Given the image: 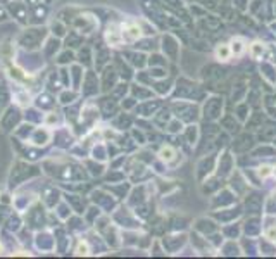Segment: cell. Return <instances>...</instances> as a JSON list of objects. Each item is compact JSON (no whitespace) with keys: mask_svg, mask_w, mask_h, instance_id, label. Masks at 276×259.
Instances as JSON below:
<instances>
[{"mask_svg":"<svg viewBox=\"0 0 276 259\" xmlns=\"http://www.w3.org/2000/svg\"><path fill=\"white\" fill-rule=\"evenodd\" d=\"M48 35H50V32H48L47 24H42V26L28 24V26L23 28V32L14 38V42L21 50H40L45 40L48 38Z\"/></svg>","mask_w":276,"mask_h":259,"instance_id":"obj_1","label":"cell"},{"mask_svg":"<svg viewBox=\"0 0 276 259\" xmlns=\"http://www.w3.org/2000/svg\"><path fill=\"white\" fill-rule=\"evenodd\" d=\"M42 166H36L30 161H17L16 164L12 166L11 169V175H9V185L7 189H19L26 183L28 180H33V178L40 177L42 175Z\"/></svg>","mask_w":276,"mask_h":259,"instance_id":"obj_2","label":"cell"},{"mask_svg":"<svg viewBox=\"0 0 276 259\" xmlns=\"http://www.w3.org/2000/svg\"><path fill=\"white\" fill-rule=\"evenodd\" d=\"M48 211H50V209H47L40 200H36V202H33V204L23 212L24 225H26L28 228H31L33 232L44 230L48 225Z\"/></svg>","mask_w":276,"mask_h":259,"instance_id":"obj_3","label":"cell"},{"mask_svg":"<svg viewBox=\"0 0 276 259\" xmlns=\"http://www.w3.org/2000/svg\"><path fill=\"white\" fill-rule=\"evenodd\" d=\"M23 121H24V111L21 107L14 106V104H11L4 113L0 114V128L5 133H12Z\"/></svg>","mask_w":276,"mask_h":259,"instance_id":"obj_4","label":"cell"},{"mask_svg":"<svg viewBox=\"0 0 276 259\" xmlns=\"http://www.w3.org/2000/svg\"><path fill=\"white\" fill-rule=\"evenodd\" d=\"M97 26H99V19H97L93 14L83 12V9L76 14L75 19H73L71 24H69V28H73V30H76V32H79L85 36L93 33L95 30H97Z\"/></svg>","mask_w":276,"mask_h":259,"instance_id":"obj_5","label":"cell"},{"mask_svg":"<svg viewBox=\"0 0 276 259\" xmlns=\"http://www.w3.org/2000/svg\"><path fill=\"white\" fill-rule=\"evenodd\" d=\"M38 200L45 208L52 211V209L62 200V192L55 187V183H45L42 185V189L38 190Z\"/></svg>","mask_w":276,"mask_h":259,"instance_id":"obj_6","label":"cell"},{"mask_svg":"<svg viewBox=\"0 0 276 259\" xmlns=\"http://www.w3.org/2000/svg\"><path fill=\"white\" fill-rule=\"evenodd\" d=\"M9 12V17L16 21L21 26H28V17H30V5L24 2V0H11L7 5H5Z\"/></svg>","mask_w":276,"mask_h":259,"instance_id":"obj_7","label":"cell"},{"mask_svg":"<svg viewBox=\"0 0 276 259\" xmlns=\"http://www.w3.org/2000/svg\"><path fill=\"white\" fill-rule=\"evenodd\" d=\"M100 92V78L93 69L85 71V78L79 86V94L83 98H93Z\"/></svg>","mask_w":276,"mask_h":259,"instance_id":"obj_8","label":"cell"},{"mask_svg":"<svg viewBox=\"0 0 276 259\" xmlns=\"http://www.w3.org/2000/svg\"><path fill=\"white\" fill-rule=\"evenodd\" d=\"M75 135H73V130L69 126H59V128L54 130V135H52V144L59 150H67L75 146Z\"/></svg>","mask_w":276,"mask_h":259,"instance_id":"obj_9","label":"cell"},{"mask_svg":"<svg viewBox=\"0 0 276 259\" xmlns=\"http://www.w3.org/2000/svg\"><path fill=\"white\" fill-rule=\"evenodd\" d=\"M11 92H12V104L21 109H28L30 106H33V94H31V88H28L24 85H16V83H12L11 86Z\"/></svg>","mask_w":276,"mask_h":259,"instance_id":"obj_10","label":"cell"},{"mask_svg":"<svg viewBox=\"0 0 276 259\" xmlns=\"http://www.w3.org/2000/svg\"><path fill=\"white\" fill-rule=\"evenodd\" d=\"M33 243H35V249L40 252H54L57 247V242H55V235L50 230H38L33 235Z\"/></svg>","mask_w":276,"mask_h":259,"instance_id":"obj_11","label":"cell"},{"mask_svg":"<svg viewBox=\"0 0 276 259\" xmlns=\"http://www.w3.org/2000/svg\"><path fill=\"white\" fill-rule=\"evenodd\" d=\"M48 16H50V7H48L45 2L30 5L28 24H31V26H42V24L48 23Z\"/></svg>","mask_w":276,"mask_h":259,"instance_id":"obj_12","label":"cell"},{"mask_svg":"<svg viewBox=\"0 0 276 259\" xmlns=\"http://www.w3.org/2000/svg\"><path fill=\"white\" fill-rule=\"evenodd\" d=\"M52 135H54V130L48 128L47 125H36L28 144H31L35 147H47L52 142Z\"/></svg>","mask_w":276,"mask_h":259,"instance_id":"obj_13","label":"cell"},{"mask_svg":"<svg viewBox=\"0 0 276 259\" xmlns=\"http://www.w3.org/2000/svg\"><path fill=\"white\" fill-rule=\"evenodd\" d=\"M62 49H64L62 38H57V36H54V35H48V38L45 40V43L42 45L40 52H42V55L45 57V61H54L55 55L59 54Z\"/></svg>","mask_w":276,"mask_h":259,"instance_id":"obj_14","label":"cell"},{"mask_svg":"<svg viewBox=\"0 0 276 259\" xmlns=\"http://www.w3.org/2000/svg\"><path fill=\"white\" fill-rule=\"evenodd\" d=\"M33 106L38 107V109L44 111V113H48V111L55 109V107L59 106V102H57L55 94L45 90V92H40V94L35 95V98H33Z\"/></svg>","mask_w":276,"mask_h":259,"instance_id":"obj_15","label":"cell"},{"mask_svg":"<svg viewBox=\"0 0 276 259\" xmlns=\"http://www.w3.org/2000/svg\"><path fill=\"white\" fill-rule=\"evenodd\" d=\"M104 40H106V45L109 47H118L123 43V32H121V26L119 24H109L104 33Z\"/></svg>","mask_w":276,"mask_h":259,"instance_id":"obj_16","label":"cell"},{"mask_svg":"<svg viewBox=\"0 0 276 259\" xmlns=\"http://www.w3.org/2000/svg\"><path fill=\"white\" fill-rule=\"evenodd\" d=\"M79 98H81V94H79V90H75V88H71V86L62 88V90L57 94V102H59L61 107L71 106V104L78 102Z\"/></svg>","mask_w":276,"mask_h":259,"instance_id":"obj_17","label":"cell"},{"mask_svg":"<svg viewBox=\"0 0 276 259\" xmlns=\"http://www.w3.org/2000/svg\"><path fill=\"white\" fill-rule=\"evenodd\" d=\"M121 32H123V42H126V43H135L142 38V30L135 23L123 24Z\"/></svg>","mask_w":276,"mask_h":259,"instance_id":"obj_18","label":"cell"},{"mask_svg":"<svg viewBox=\"0 0 276 259\" xmlns=\"http://www.w3.org/2000/svg\"><path fill=\"white\" fill-rule=\"evenodd\" d=\"M62 42H64V47L78 50L81 45H85V35H81V33L73 30V28H69V32H67V35L62 38Z\"/></svg>","mask_w":276,"mask_h":259,"instance_id":"obj_19","label":"cell"},{"mask_svg":"<svg viewBox=\"0 0 276 259\" xmlns=\"http://www.w3.org/2000/svg\"><path fill=\"white\" fill-rule=\"evenodd\" d=\"M73 63H76V50L67 49V47H64L59 54L55 55V59H54V64L59 67H69Z\"/></svg>","mask_w":276,"mask_h":259,"instance_id":"obj_20","label":"cell"},{"mask_svg":"<svg viewBox=\"0 0 276 259\" xmlns=\"http://www.w3.org/2000/svg\"><path fill=\"white\" fill-rule=\"evenodd\" d=\"M47 28H48V32H50V35L57 36V38H64V36L67 35V32H69V26H67L61 17H52V19H48Z\"/></svg>","mask_w":276,"mask_h":259,"instance_id":"obj_21","label":"cell"},{"mask_svg":"<svg viewBox=\"0 0 276 259\" xmlns=\"http://www.w3.org/2000/svg\"><path fill=\"white\" fill-rule=\"evenodd\" d=\"M85 71L87 67H83L81 64L78 63H73L69 66V78H71V88L75 90H79V86L83 83V78H85Z\"/></svg>","mask_w":276,"mask_h":259,"instance_id":"obj_22","label":"cell"},{"mask_svg":"<svg viewBox=\"0 0 276 259\" xmlns=\"http://www.w3.org/2000/svg\"><path fill=\"white\" fill-rule=\"evenodd\" d=\"M64 123H66V119H64V113L57 109V107L52 109V111H48V113H45L44 125H47L48 128L55 130V128H59V126H62Z\"/></svg>","mask_w":276,"mask_h":259,"instance_id":"obj_23","label":"cell"},{"mask_svg":"<svg viewBox=\"0 0 276 259\" xmlns=\"http://www.w3.org/2000/svg\"><path fill=\"white\" fill-rule=\"evenodd\" d=\"M76 63L81 64L83 67L92 69L93 67V52L88 45H81V47L76 50Z\"/></svg>","mask_w":276,"mask_h":259,"instance_id":"obj_24","label":"cell"},{"mask_svg":"<svg viewBox=\"0 0 276 259\" xmlns=\"http://www.w3.org/2000/svg\"><path fill=\"white\" fill-rule=\"evenodd\" d=\"M62 197H64V200H66L67 204L71 206V209H73V212L75 214H81L83 216V212L87 211V208L83 206V195H79V194H62Z\"/></svg>","mask_w":276,"mask_h":259,"instance_id":"obj_25","label":"cell"},{"mask_svg":"<svg viewBox=\"0 0 276 259\" xmlns=\"http://www.w3.org/2000/svg\"><path fill=\"white\" fill-rule=\"evenodd\" d=\"M35 126L36 125H31V123L23 121L16 130H14V131H12V137L17 138V140H21V142H28V140H30V137H31Z\"/></svg>","mask_w":276,"mask_h":259,"instance_id":"obj_26","label":"cell"},{"mask_svg":"<svg viewBox=\"0 0 276 259\" xmlns=\"http://www.w3.org/2000/svg\"><path fill=\"white\" fill-rule=\"evenodd\" d=\"M45 113L40 111L38 107L30 106L28 109H24V121L31 123V125H44Z\"/></svg>","mask_w":276,"mask_h":259,"instance_id":"obj_27","label":"cell"},{"mask_svg":"<svg viewBox=\"0 0 276 259\" xmlns=\"http://www.w3.org/2000/svg\"><path fill=\"white\" fill-rule=\"evenodd\" d=\"M52 211H54V214L57 216V218H59L61 221H64V223H66V221L69 220V216L75 214V212H73V209H71V206H69V204L66 202V200H64V197H62V200H61L59 204H57L54 209H52Z\"/></svg>","mask_w":276,"mask_h":259,"instance_id":"obj_28","label":"cell"},{"mask_svg":"<svg viewBox=\"0 0 276 259\" xmlns=\"http://www.w3.org/2000/svg\"><path fill=\"white\" fill-rule=\"evenodd\" d=\"M73 252H75L76 256H90L93 251H92V245L90 242H88V239H78Z\"/></svg>","mask_w":276,"mask_h":259,"instance_id":"obj_29","label":"cell"},{"mask_svg":"<svg viewBox=\"0 0 276 259\" xmlns=\"http://www.w3.org/2000/svg\"><path fill=\"white\" fill-rule=\"evenodd\" d=\"M230 54H231V49H230L228 45H221V47L216 50L217 59H221V61H228L230 59Z\"/></svg>","mask_w":276,"mask_h":259,"instance_id":"obj_30","label":"cell"},{"mask_svg":"<svg viewBox=\"0 0 276 259\" xmlns=\"http://www.w3.org/2000/svg\"><path fill=\"white\" fill-rule=\"evenodd\" d=\"M262 52H264V47H262L261 43H252V45H250V55L256 57V59L262 54Z\"/></svg>","mask_w":276,"mask_h":259,"instance_id":"obj_31","label":"cell"},{"mask_svg":"<svg viewBox=\"0 0 276 259\" xmlns=\"http://www.w3.org/2000/svg\"><path fill=\"white\" fill-rule=\"evenodd\" d=\"M174 156V150L171 149V147H164V149L161 150V159H164L166 162H169L171 159H173Z\"/></svg>","mask_w":276,"mask_h":259,"instance_id":"obj_32","label":"cell"},{"mask_svg":"<svg viewBox=\"0 0 276 259\" xmlns=\"http://www.w3.org/2000/svg\"><path fill=\"white\" fill-rule=\"evenodd\" d=\"M231 45H233V47H231V52H233V54L240 55V54H242V50H244V45H242L240 40H235V42H233Z\"/></svg>","mask_w":276,"mask_h":259,"instance_id":"obj_33","label":"cell"},{"mask_svg":"<svg viewBox=\"0 0 276 259\" xmlns=\"http://www.w3.org/2000/svg\"><path fill=\"white\" fill-rule=\"evenodd\" d=\"M271 168L269 166H262V168H259V177L261 178H268L269 175H271Z\"/></svg>","mask_w":276,"mask_h":259,"instance_id":"obj_34","label":"cell"},{"mask_svg":"<svg viewBox=\"0 0 276 259\" xmlns=\"http://www.w3.org/2000/svg\"><path fill=\"white\" fill-rule=\"evenodd\" d=\"M9 19V12L7 9H5V5L0 4V23H4V21Z\"/></svg>","mask_w":276,"mask_h":259,"instance_id":"obj_35","label":"cell"},{"mask_svg":"<svg viewBox=\"0 0 276 259\" xmlns=\"http://www.w3.org/2000/svg\"><path fill=\"white\" fill-rule=\"evenodd\" d=\"M266 237H268V239H271V240H275L276 239V228H271V230H268V232H266Z\"/></svg>","mask_w":276,"mask_h":259,"instance_id":"obj_36","label":"cell"},{"mask_svg":"<svg viewBox=\"0 0 276 259\" xmlns=\"http://www.w3.org/2000/svg\"><path fill=\"white\" fill-rule=\"evenodd\" d=\"M28 5H35V4H40V2H44V0H24Z\"/></svg>","mask_w":276,"mask_h":259,"instance_id":"obj_37","label":"cell"},{"mask_svg":"<svg viewBox=\"0 0 276 259\" xmlns=\"http://www.w3.org/2000/svg\"><path fill=\"white\" fill-rule=\"evenodd\" d=\"M5 252V245H4V242H2V239H0V256L4 254Z\"/></svg>","mask_w":276,"mask_h":259,"instance_id":"obj_38","label":"cell"},{"mask_svg":"<svg viewBox=\"0 0 276 259\" xmlns=\"http://www.w3.org/2000/svg\"><path fill=\"white\" fill-rule=\"evenodd\" d=\"M9 2H11V0H0V4H2V5H7Z\"/></svg>","mask_w":276,"mask_h":259,"instance_id":"obj_39","label":"cell"},{"mask_svg":"<svg viewBox=\"0 0 276 259\" xmlns=\"http://www.w3.org/2000/svg\"><path fill=\"white\" fill-rule=\"evenodd\" d=\"M0 233H2V230H0Z\"/></svg>","mask_w":276,"mask_h":259,"instance_id":"obj_40","label":"cell"},{"mask_svg":"<svg viewBox=\"0 0 276 259\" xmlns=\"http://www.w3.org/2000/svg\"><path fill=\"white\" fill-rule=\"evenodd\" d=\"M275 175H276V171H275Z\"/></svg>","mask_w":276,"mask_h":259,"instance_id":"obj_41","label":"cell"}]
</instances>
